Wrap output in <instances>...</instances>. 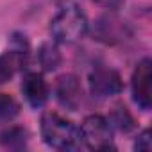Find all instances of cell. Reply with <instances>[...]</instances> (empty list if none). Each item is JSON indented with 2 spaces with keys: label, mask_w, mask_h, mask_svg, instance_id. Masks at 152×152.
<instances>
[{
  "label": "cell",
  "mask_w": 152,
  "mask_h": 152,
  "mask_svg": "<svg viewBox=\"0 0 152 152\" xmlns=\"http://www.w3.org/2000/svg\"><path fill=\"white\" fill-rule=\"evenodd\" d=\"M27 131L23 127H7L6 131L0 132V145L6 148H23L27 145Z\"/></svg>",
  "instance_id": "9c48e42d"
},
{
  "label": "cell",
  "mask_w": 152,
  "mask_h": 152,
  "mask_svg": "<svg viewBox=\"0 0 152 152\" xmlns=\"http://www.w3.org/2000/svg\"><path fill=\"white\" fill-rule=\"evenodd\" d=\"M90 91L95 99H109L118 95L124 90L122 77L116 70L111 68H97L88 77Z\"/></svg>",
  "instance_id": "5b68a950"
},
{
  "label": "cell",
  "mask_w": 152,
  "mask_h": 152,
  "mask_svg": "<svg viewBox=\"0 0 152 152\" xmlns=\"http://www.w3.org/2000/svg\"><path fill=\"white\" fill-rule=\"evenodd\" d=\"M81 138L83 143L91 150H111L113 145V127L109 120L102 115H90L83 120Z\"/></svg>",
  "instance_id": "3957f363"
},
{
  "label": "cell",
  "mask_w": 152,
  "mask_h": 152,
  "mask_svg": "<svg viewBox=\"0 0 152 152\" xmlns=\"http://www.w3.org/2000/svg\"><path fill=\"white\" fill-rule=\"evenodd\" d=\"M4 57L7 59L9 66L13 68V72L16 70H23L29 63V43L25 39V36L22 34H15L9 41V48L4 54Z\"/></svg>",
  "instance_id": "ba28073f"
},
{
  "label": "cell",
  "mask_w": 152,
  "mask_h": 152,
  "mask_svg": "<svg viewBox=\"0 0 152 152\" xmlns=\"http://www.w3.org/2000/svg\"><path fill=\"white\" fill-rule=\"evenodd\" d=\"M41 138L56 150H75L83 145L81 129L59 113L48 111L41 116Z\"/></svg>",
  "instance_id": "6da1fadb"
},
{
  "label": "cell",
  "mask_w": 152,
  "mask_h": 152,
  "mask_svg": "<svg viewBox=\"0 0 152 152\" xmlns=\"http://www.w3.org/2000/svg\"><path fill=\"white\" fill-rule=\"evenodd\" d=\"M131 90L134 102L143 109L148 111L152 106V61L148 57H143L131 77Z\"/></svg>",
  "instance_id": "277c9868"
},
{
  "label": "cell",
  "mask_w": 152,
  "mask_h": 152,
  "mask_svg": "<svg viewBox=\"0 0 152 152\" xmlns=\"http://www.w3.org/2000/svg\"><path fill=\"white\" fill-rule=\"evenodd\" d=\"M22 93L32 107H41L48 99V84L38 72H27L22 81Z\"/></svg>",
  "instance_id": "52a82bcc"
},
{
  "label": "cell",
  "mask_w": 152,
  "mask_h": 152,
  "mask_svg": "<svg viewBox=\"0 0 152 152\" xmlns=\"http://www.w3.org/2000/svg\"><path fill=\"white\" fill-rule=\"evenodd\" d=\"M56 97L59 104L70 111H77L83 104V86L73 73H63L56 81Z\"/></svg>",
  "instance_id": "8992f818"
},
{
  "label": "cell",
  "mask_w": 152,
  "mask_h": 152,
  "mask_svg": "<svg viewBox=\"0 0 152 152\" xmlns=\"http://www.w3.org/2000/svg\"><path fill=\"white\" fill-rule=\"evenodd\" d=\"M20 104L7 93H0V122H11L18 116Z\"/></svg>",
  "instance_id": "7c38bea8"
},
{
  "label": "cell",
  "mask_w": 152,
  "mask_h": 152,
  "mask_svg": "<svg viewBox=\"0 0 152 152\" xmlns=\"http://www.w3.org/2000/svg\"><path fill=\"white\" fill-rule=\"evenodd\" d=\"M95 2L104 6V7H115V6H118L122 2V0H95Z\"/></svg>",
  "instance_id": "9a60e30c"
},
{
  "label": "cell",
  "mask_w": 152,
  "mask_h": 152,
  "mask_svg": "<svg viewBox=\"0 0 152 152\" xmlns=\"http://www.w3.org/2000/svg\"><path fill=\"white\" fill-rule=\"evenodd\" d=\"M38 61L43 66V70L47 72H54L59 64H61V54L57 50V47L54 43H43L38 50Z\"/></svg>",
  "instance_id": "30bf717a"
},
{
  "label": "cell",
  "mask_w": 152,
  "mask_h": 152,
  "mask_svg": "<svg viewBox=\"0 0 152 152\" xmlns=\"http://www.w3.org/2000/svg\"><path fill=\"white\" fill-rule=\"evenodd\" d=\"M13 68L9 66L7 59L4 56H0V84H6L11 77H13Z\"/></svg>",
  "instance_id": "5bb4252c"
},
{
  "label": "cell",
  "mask_w": 152,
  "mask_h": 152,
  "mask_svg": "<svg viewBox=\"0 0 152 152\" xmlns=\"http://www.w3.org/2000/svg\"><path fill=\"white\" fill-rule=\"evenodd\" d=\"M88 18L77 4H64L50 22V34L59 43H75L86 36Z\"/></svg>",
  "instance_id": "7a4b0ae2"
},
{
  "label": "cell",
  "mask_w": 152,
  "mask_h": 152,
  "mask_svg": "<svg viewBox=\"0 0 152 152\" xmlns=\"http://www.w3.org/2000/svg\"><path fill=\"white\" fill-rule=\"evenodd\" d=\"M107 120H109L111 127H113V129H118L120 132H129V131H132L134 125H136L132 115L129 113V109H127L125 106H116L115 111L109 115Z\"/></svg>",
  "instance_id": "8fae6325"
},
{
  "label": "cell",
  "mask_w": 152,
  "mask_h": 152,
  "mask_svg": "<svg viewBox=\"0 0 152 152\" xmlns=\"http://www.w3.org/2000/svg\"><path fill=\"white\" fill-rule=\"evenodd\" d=\"M134 148L136 150H150L152 148V141H150V131L145 129L134 141Z\"/></svg>",
  "instance_id": "4fadbf2b"
}]
</instances>
